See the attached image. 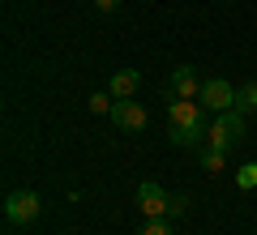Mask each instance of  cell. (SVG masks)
Wrapping results in <instances>:
<instances>
[{
  "instance_id": "obj_15",
  "label": "cell",
  "mask_w": 257,
  "mask_h": 235,
  "mask_svg": "<svg viewBox=\"0 0 257 235\" xmlns=\"http://www.w3.org/2000/svg\"><path fill=\"white\" fill-rule=\"evenodd\" d=\"M231 5H236V0H231Z\"/></svg>"
},
{
  "instance_id": "obj_12",
  "label": "cell",
  "mask_w": 257,
  "mask_h": 235,
  "mask_svg": "<svg viewBox=\"0 0 257 235\" xmlns=\"http://www.w3.org/2000/svg\"><path fill=\"white\" fill-rule=\"evenodd\" d=\"M111 107H116L111 90H103V94H90V111H94V116H111Z\"/></svg>"
},
{
  "instance_id": "obj_11",
  "label": "cell",
  "mask_w": 257,
  "mask_h": 235,
  "mask_svg": "<svg viewBox=\"0 0 257 235\" xmlns=\"http://www.w3.org/2000/svg\"><path fill=\"white\" fill-rule=\"evenodd\" d=\"M236 184L244 192H253L257 188V163H244V167H236Z\"/></svg>"
},
{
  "instance_id": "obj_5",
  "label": "cell",
  "mask_w": 257,
  "mask_h": 235,
  "mask_svg": "<svg viewBox=\"0 0 257 235\" xmlns=\"http://www.w3.org/2000/svg\"><path fill=\"white\" fill-rule=\"evenodd\" d=\"M236 94H240V90H231V82L210 77V82L202 86V107L214 111V116H219V111H231V107H236Z\"/></svg>"
},
{
  "instance_id": "obj_2",
  "label": "cell",
  "mask_w": 257,
  "mask_h": 235,
  "mask_svg": "<svg viewBox=\"0 0 257 235\" xmlns=\"http://www.w3.org/2000/svg\"><path fill=\"white\" fill-rule=\"evenodd\" d=\"M39 214H43V201H39V192L18 188V192H9V197H5V218H9L13 226H30Z\"/></svg>"
},
{
  "instance_id": "obj_1",
  "label": "cell",
  "mask_w": 257,
  "mask_h": 235,
  "mask_svg": "<svg viewBox=\"0 0 257 235\" xmlns=\"http://www.w3.org/2000/svg\"><path fill=\"white\" fill-rule=\"evenodd\" d=\"M240 141H244V111H240V107H231V111H219V116L210 120V133H206V145H214V150L231 154Z\"/></svg>"
},
{
  "instance_id": "obj_3",
  "label": "cell",
  "mask_w": 257,
  "mask_h": 235,
  "mask_svg": "<svg viewBox=\"0 0 257 235\" xmlns=\"http://www.w3.org/2000/svg\"><path fill=\"white\" fill-rule=\"evenodd\" d=\"M189 124H210L202 99H176L172 94V103H167V128H189Z\"/></svg>"
},
{
  "instance_id": "obj_9",
  "label": "cell",
  "mask_w": 257,
  "mask_h": 235,
  "mask_svg": "<svg viewBox=\"0 0 257 235\" xmlns=\"http://www.w3.org/2000/svg\"><path fill=\"white\" fill-rule=\"evenodd\" d=\"M197 163H202V171H223V167H227V154L223 150H214V145H202V150H197Z\"/></svg>"
},
{
  "instance_id": "obj_14",
  "label": "cell",
  "mask_w": 257,
  "mask_h": 235,
  "mask_svg": "<svg viewBox=\"0 0 257 235\" xmlns=\"http://www.w3.org/2000/svg\"><path fill=\"white\" fill-rule=\"evenodd\" d=\"M116 5H120V0H94V9H99V13H111Z\"/></svg>"
},
{
  "instance_id": "obj_8",
  "label": "cell",
  "mask_w": 257,
  "mask_h": 235,
  "mask_svg": "<svg viewBox=\"0 0 257 235\" xmlns=\"http://www.w3.org/2000/svg\"><path fill=\"white\" fill-rule=\"evenodd\" d=\"M107 90H111V99H133V94L142 90V73H138V69H120V73H111Z\"/></svg>"
},
{
  "instance_id": "obj_10",
  "label": "cell",
  "mask_w": 257,
  "mask_h": 235,
  "mask_svg": "<svg viewBox=\"0 0 257 235\" xmlns=\"http://www.w3.org/2000/svg\"><path fill=\"white\" fill-rule=\"evenodd\" d=\"M236 107L244 111V116H248V111H257V82H244V86H240V94H236Z\"/></svg>"
},
{
  "instance_id": "obj_7",
  "label": "cell",
  "mask_w": 257,
  "mask_h": 235,
  "mask_svg": "<svg viewBox=\"0 0 257 235\" xmlns=\"http://www.w3.org/2000/svg\"><path fill=\"white\" fill-rule=\"evenodd\" d=\"M202 86L206 82H197V69L193 64H176L172 69V94L176 99H202Z\"/></svg>"
},
{
  "instance_id": "obj_13",
  "label": "cell",
  "mask_w": 257,
  "mask_h": 235,
  "mask_svg": "<svg viewBox=\"0 0 257 235\" xmlns=\"http://www.w3.org/2000/svg\"><path fill=\"white\" fill-rule=\"evenodd\" d=\"M138 235H172V226H167V218H146V226Z\"/></svg>"
},
{
  "instance_id": "obj_6",
  "label": "cell",
  "mask_w": 257,
  "mask_h": 235,
  "mask_svg": "<svg viewBox=\"0 0 257 235\" xmlns=\"http://www.w3.org/2000/svg\"><path fill=\"white\" fill-rule=\"evenodd\" d=\"M138 209L146 218H172V197H167L159 184H138Z\"/></svg>"
},
{
  "instance_id": "obj_4",
  "label": "cell",
  "mask_w": 257,
  "mask_h": 235,
  "mask_svg": "<svg viewBox=\"0 0 257 235\" xmlns=\"http://www.w3.org/2000/svg\"><path fill=\"white\" fill-rule=\"evenodd\" d=\"M111 124L120 128V133H142V128L150 124V116H146V107L142 103H133V99H116V107H111Z\"/></svg>"
}]
</instances>
